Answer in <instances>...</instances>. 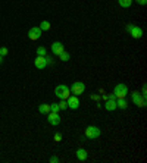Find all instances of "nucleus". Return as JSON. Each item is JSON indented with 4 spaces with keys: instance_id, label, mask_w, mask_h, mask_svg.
<instances>
[{
    "instance_id": "obj_1",
    "label": "nucleus",
    "mask_w": 147,
    "mask_h": 163,
    "mask_svg": "<svg viewBox=\"0 0 147 163\" xmlns=\"http://www.w3.org/2000/svg\"><path fill=\"white\" fill-rule=\"evenodd\" d=\"M55 94H56V97L60 99V100H68V97L71 96V90L68 88V85L60 84L55 88Z\"/></svg>"
},
{
    "instance_id": "obj_2",
    "label": "nucleus",
    "mask_w": 147,
    "mask_h": 163,
    "mask_svg": "<svg viewBox=\"0 0 147 163\" xmlns=\"http://www.w3.org/2000/svg\"><path fill=\"white\" fill-rule=\"evenodd\" d=\"M113 94H115L116 99H127V94H128V87H127L125 84H122V82H119V84H116V87H115Z\"/></svg>"
},
{
    "instance_id": "obj_3",
    "label": "nucleus",
    "mask_w": 147,
    "mask_h": 163,
    "mask_svg": "<svg viewBox=\"0 0 147 163\" xmlns=\"http://www.w3.org/2000/svg\"><path fill=\"white\" fill-rule=\"evenodd\" d=\"M85 137H87V138H91V140L100 137V128H99V126H94V125L87 126V128H85Z\"/></svg>"
},
{
    "instance_id": "obj_4",
    "label": "nucleus",
    "mask_w": 147,
    "mask_h": 163,
    "mask_svg": "<svg viewBox=\"0 0 147 163\" xmlns=\"http://www.w3.org/2000/svg\"><path fill=\"white\" fill-rule=\"evenodd\" d=\"M127 31L131 34L132 38H141L143 37V29L140 27H137V25H132V24L127 25Z\"/></svg>"
},
{
    "instance_id": "obj_5",
    "label": "nucleus",
    "mask_w": 147,
    "mask_h": 163,
    "mask_svg": "<svg viewBox=\"0 0 147 163\" xmlns=\"http://www.w3.org/2000/svg\"><path fill=\"white\" fill-rule=\"evenodd\" d=\"M71 93H72L74 96H81L82 93H84L85 90V84L84 82H79V81H77V82H72V85H71Z\"/></svg>"
},
{
    "instance_id": "obj_6",
    "label": "nucleus",
    "mask_w": 147,
    "mask_h": 163,
    "mask_svg": "<svg viewBox=\"0 0 147 163\" xmlns=\"http://www.w3.org/2000/svg\"><path fill=\"white\" fill-rule=\"evenodd\" d=\"M132 101L138 107H146V96H143L141 93H138V91L132 93Z\"/></svg>"
},
{
    "instance_id": "obj_7",
    "label": "nucleus",
    "mask_w": 147,
    "mask_h": 163,
    "mask_svg": "<svg viewBox=\"0 0 147 163\" xmlns=\"http://www.w3.org/2000/svg\"><path fill=\"white\" fill-rule=\"evenodd\" d=\"M47 121H49V124L50 125L56 126V125L60 124V116H59V113H56V112H49Z\"/></svg>"
},
{
    "instance_id": "obj_8",
    "label": "nucleus",
    "mask_w": 147,
    "mask_h": 163,
    "mask_svg": "<svg viewBox=\"0 0 147 163\" xmlns=\"http://www.w3.org/2000/svg\"><path fill=\"white\" fill-rule=\"evenodd\" d=\"M66 103H68L69 109H72V110L78 109V107H79V99H78V96H69L68 100H66Z\"/></svg>"
},
{
    "instance_id": "obj_9",
    "label": "nucleus",
    "mask_w": 147,
    "mask_h": 163,
    "mask_svg": "<svg viewBox=\"0 0 147 163\" xmlns=\"http://www.w3.org/2000/svg\"><path fill=\"white\" fill-rule=\"evenodd\" d=\"M41 29L38 28V27H33V28L28 31V37H29V40H33V41H35V40H38L40 37H41Z\"/></svg>"
},
{
    "instance_id": "obj_10",
    "label": "nucleus",
    "mask_w": 147,
    "mask_h": 163,
    "mask_svg": "<svg viewBox=\"0 0 147 163\" xmlns=\"http://www.w3.org/2000/svg\"><path fill=\"white\" fill-rule=\"evenodd\" d=\"M63 50H65V47H63V44L60 43V41H55V43L51 44V53H53V55L59 56Z\"/></svg>"
},
{
    "instance_id": "obj_11",
    "label": "nucleus",
    "mask_w": 147,
    "mask_h": 163,
    "mask_svg": "<svg viewBox=\"0 0 147 163\" xmlns=\"http://www.w3.org/2000/svg\"><path fill=\"white\" fill-rule=\"evenodd\" d=\"M116 99H108L106 100V103H105V109L108 110V112H112V110H115L116 109Z\"/></svg>"
},
{
    "instance_id": "obj_12",
    "label": "nucleus",
    "mask_w": 147,
    "mask_h": 163,
    "mask_svg": "<svg viewBox=\"0 0 147 163\" xmlns=\"http://www.w3.org/2000/svg\"><path fill=\"white\" fill-rule=\"evenodd\" d=\"M34 65L37 69H44L47 66V62H46V57L43 56H37V59L34 60Z\"/></svg>"
},
{
    "instance_id": "obj_13",
    "label": "nucleus",
    "mask_w": 147,
    "mask_h": 163,
    "mask_svg": "<svg viewBox=\"0 0 147 163\" xmlns=\"http://www.w3.org/2000/svg\"><path fill=\"white\" fill-rule=\"evenodd\" d=\"M87 157H88V153H87L85 148H78V150H77V159H78V160L84 162V160H87Z\"/></svg>"
},
{
    "instance_id": "obj_14",
    "label": "nucleus",
    "mask_w": 147,
    "mask_h": 163,
    "mask_svg": "<svg viewBox=\"0 0 147 163\" xmlns=\"http://www.w3.org/2000/svg\"><path fill=\"white\" fill-rule=\"evenodd\" d=\"M38 110H40V113L47 115V113L50 112V104H46V103H43V104H40V106H38Z\"/></svg>"
},
{
    "instance_id": "obj_15",
    "label": "nucleus",
    "mask_w": 147,
    "mask_h": 163,
    "mask_svg": "<svg viewBox=\"0 0 147 163\" xmlns=\"http://www.w3.org/2000/svg\"><path fill=\"white\" fill-rule=\"evenodd\" d=\"M41 31H49V29L51 28V25L49 21H41V24H40V27H38Z\"/></svg>"
},
{
    "instance_id": "obj_16",
    "label": "nucleus",
    "mask_w": 147,
    "mask_h": 163,
    "mask_svg": "<svg viewBox=\"0 0 147 163\" xmlns=\"http://www.w3.org/2000/svg\"><path fill=\"white\" fill-rule=\"evenodd\" d=\"M116 106H118L119 109H127V106H128V101H127V99H118V101H116Z\"/></svg>"
},
{
    "instance_id": "obj_17",
    "label": "nucleus",
    "mask_w": 147,
    "mask_h": 163,
    "mask_svg": "<svg viewBox=\"0 0 147 163\" xmlns=\"http://www.w3.org/2000/svg\"><path fill=\"white\" fill-rule=\"evenodd\" d=\"M69 57H71V55H69L68 51H65L63 50L60 55H59V59L62 60V62H66V60H69Z\"/></svg>"
},
{
    "instance_id": "obj_18",
    "label": "nucleus",
    "mask_w": 147,
    "mask_h": 163,
    "mask_svg": "<svg viewBox=\"0 0 147 163\" xmlns=\"http://www.w3.org/2000/svg\"><path fill=\"white\" fill-rule=\"evenodd\" d=\"M37 56H47V50H46V47H43V46H41V47H38V49H37Z\"/></svg>"
},
{
    "instance_id": "obj_19",
    "label": "nucleus",
    "mask_w": 147,
    "mask_h": 163,
    "mask_svg": "<svg viewBox=\"0 0 147 163\" xmlns=\"http://www.w3.org/2000/svg\"><path fill=\"white\" fill-rule=\"evenodd\" d=\"M119 5L122 7H130L132 5V0H119Z\"/></svg>"
},
{
    "instance_id": "obj_20",
    "label": "nucleus",
    "mask_w": 147,
    "mask_h": 163,
    "mask_svg": "<svg viewBox=\"0 0 147 163\" xmlns=\"http://www.w3.org/2000/svg\"><path fill=\"white\" fill-rule=\"evenodd\" d=\"M59 110H60L59 104H57V103H51V104H50V112H56V113H59Z\"/></svg>"
},
{
    "instance_id": "obj_21",
    "label": "nucleus",
    "mask_w": 147,
    "mask_h": 163,
    "mask_svg": "<svg viewBox=\"0 0 147 163\" xmlns=\"http://www.w3.org/2000/svg\"><path fill=\"white\" fill-rule=\"evenodd\" d=\"M59 104V107H60V110H66L68 109V103H66V100H62L60 103H57Z\"/></svg>"
},
{
    "instance_id": "obj_22",
    "label": "nucleus",
    "mask_w": 147,
    "mask_h": 163,
    "mask_svg": "<svg viewBox=\"0 0 147 163\" xmlns=\"http://www.w3.org/2000/svg\"><path fill=\"white\" fill-rule=\"evenodd\" d=\"M7 53H9V50H7L6 47H0V56H3V57H5L6 55H7Z\"/></svg>"
},
{
    "instance_id": "obj_23",
    "label": "nucleus",
    "mask_w": 147,
    "mask_h": 163,
    "mask_svg": "<svg viewBox=\"0 0 147 163\" xmlns=\"http://www.w3.org/2000/svg\"><path fill=\"white\" fill-rule=\"evenodd\" d=\"M55 141H56V143H59V141H62V134H59V132H56V134H55Z\"/></svg>"
},
{
    "instance_id": "obj_24",
    "label": "nucleus",
    "mask_w": 147,
    "mask_h": 163,
    "mask_svg": "<svg viewBox=\"0 0 147 163\" xmlns=\"http://www.w3.org/2000/svg\"><path fill=\"white\" fill-rule=\"evenodd\" d=\"M49 162H50V163H57V162H59V157H56V156H53V157H50V159H49Z\"/></svg>"
},
{
    "instance_id": "obj_25",
    "label": "nucleus",
    "mask_w": 147,
    "mask_h": 163,
    "mask_svg": "<svg viewBox=\"0 0 147 163\" xmlns=\"http://www.w3.org/2000/svg\"><path fill=\"white\" fill-rule=\"evenodd\" d=\"M46 57V62H47V65H51L53 63V59H51L50 56H44Z\"/></svg>"
},
{
    "instance_id": "obj_26",
    "label": "nucleus",
    "mask_w": 147,
    "mask_h": 163,
    "mask_svg": "<svg viewBox=\"0 0 147 163\" xmlns=\"http://www.w3.org/2000/svg\"><path fill=\"white\" fill-rule=\"evenodd\" d=\"M138 5H141V6H146L147 5V0H136Z\"/></svg>"
},
{
    "instance_id": "obj_27",
    "label": "nucleus",
    "mask_w": 147,
    "mask_h": 163,
    "mask_svg": "<svg viewBox=\"0 0 147 163\" xmlns=\"http://www.w3.org/2000/svg\"><path fill=\"white\" fill-rule=\"evenodd\" d=\"M2 62H3V56H0V65H2Z\"/></svg>"
}]
</instances>
